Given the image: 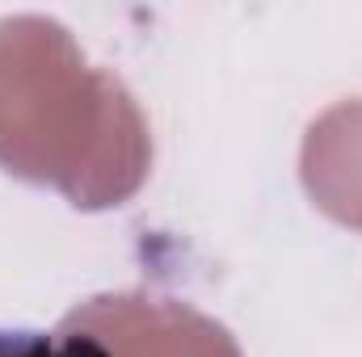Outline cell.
<instances>
[{"instance_id": "6da1fadb", "label": "cell", "mask_w": 362, "mask_h": 357, "mask_svg": "<svg viewBox=\"0 0 362 357\" xmlns=\"http://www.w3.org/2000/svg\"><path fill=\"white\" fill-rule=\"evenodd\" d=\"M0 357H105L93 341H59L38 328H0Z\"/></svg>"}]
</instances>
